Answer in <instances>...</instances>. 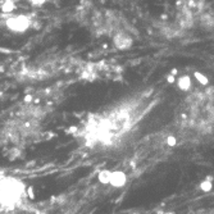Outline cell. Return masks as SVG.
<instances>
[{"label":"cell","mask_w":214,"mask_h":214,"mask_svg":"<svg viewBox=\"0 0 214 214\" xmlns=\"http://www.w3.org/2000/svg\"><path fill=\"white\" fill-rule=\"evenodd\" d=\"M28 4L33 5V6H43L45 4H49V3H51L53 0H26Z\"/></svg>","instance_id":"7"},{"label":"cell","mask_w":214,"mask_h":214,"mask_svg":"<svg viewBox=\"0 0 214 214\" xmlns=\"http://www.w3.org/2000/svg\"><path fill=\"white\" fill-rule=\"evenodd\" d=\"M158 103L159 94L155 90H144L89 114L75 128V137L85 149L94 151L115 150L127 141Z\"/></svg>","instance_id":"1"},{"label":"cell","mask_w":214,"mask_h":214,"mask_svg":"<svg viewBox=\"0 0 214 214\" xmlns=\"http://www.w3.org/2000/svg\"><path fill=\"white\" fill-rule=\"evenodd\" d=\"M169 27L174 36L194 28L214 32V8L208 0H177Z\"/></svg>","instance_id":"3"},{"label":"cell","mask_w":214,"mask_h":214,"mask_svg":"<svg viewBox=\"0 0 214 214\" xmlns=\"http://www.w3.org/2000/svg\"><path fill=\"white\" fill-rule=\"evenodd\" d=\"M28 205L27 187L21 180L0 173V214L22 212Z\"/></svg>","instance_id":"4"},{"label":"cell","mask_w":214,"mask_h":214,"mask_svg":"<svg viewBox=\"0 0 214 214\" xmlns=\"http://www.w3.org/2000/svg\"><path fill=\"white\" fill-rule=\"evenodd\" d=\"M188 214H214V208H201V209H196L194 212L188 213Z\"/></svg>","instance_id":"8"},{"label":"cell","mask_w":214,"mask_h":214,"mask_svg":"<svg viewBox=\"0 0 214 214\" xmlns=\"http://www.w3.org/2000/svg\"><path fill=\"white\" fill-rule=\"evenodd\" d=\"M123 68L115 63L97 62L85 65L82 71V78L87 81H97V80H122Z\"/></svg>","instance_id":"5"},{"label":"cell","mask_w":214,"mask_h":214,"mask_svg":"<svg viewBox=\"0 0 214 214\" xmlns=\"http://www.w3.org/2000/svg\"><path fill=\"white\" fill-rule=\"evenodd\" d=\"M173 127L187 142L214 140V86L205 83L188 91L177 110Z\"/></svg>","instance_id":"2"},{"label":"cell","mask_w":214,"mask_h":214,"mask_svg":"<svg viewBox=\"0 0 214 214\" xmlns=\"http://www.w3.org/2000/svg\"><path fill=\"white\" fill-rule=\"evenodd\" d=\"M6 28L12 32L23 33L32 28L33 17L31 14H10L4 19Z\"/></svg>","instance_id":"6"}]
</instances>
